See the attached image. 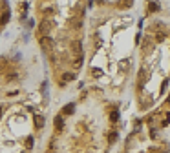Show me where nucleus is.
Instances as JSON below:
<instances>
[{"label":"nucleus","mask_w":170,"mask_h":153,"mask_svg":"<svg viewBox=\"0 0 170 153\" xmlns=\"http://www.w3.org/2000/svg\"><path fill=\"white\" fill-rule=\"evenodd\" d=\"M0 119H2V107H0Z\"/></svg>","instance_id":"nucleus-18"},{"label":"nucleus","mask_w":170,"mask_h":153,"mask_svg":"<svg viewBox=\"0 0 170 153\" xmlns=\"http://www.w3.org/2000/svg\"><path fill=\"white\" fill-rule=\"evenodd\" d=\"M53 124H55L57 131H62V129H64V120H62V117H60V115L53 119Z\"/></svg>","instance_id":"nucleus-6"},{"label":"nucleus","mask_w":170,"mask_h":153,"mask_svg":"<svg viewBox=\"0 0 170 153\" xmlns=\"http://www.w3.org/2000/svg\"><path fill=\"white\" fill-rule=\"evenodd\" d=\"M170 122V115H165V120H163V126H166Z\"/></svg>","instance_id":"nucleus-16"},{"label":"nucleus","mask_w":170,"mask_h":153,"mask_svg":"<svg viewBox=\"0 0 170 153\" xmlns=\"http://www.w3.org/2000/svg\"><path fill=\"white\" fill-rule=\"evenodd\" d=\"M26 146H28V149H31V148H33V137H29V139L26 140Z\"/></svg>","instance_id":"nucleus-13"},{"label":"nucleus","mask_w":170,"mask_h":153,"mask_svg":"<svg viewBox=\"0 0 170 153\" xmlns=\"http://www.w3.org/2000/svg\"><path fill=\"white\" fill-rule=\"evenodd\" d=\"M75 78H77V75H75V73H71V71H66V73L62 75V80H64V82H70V80H75Z\"/></svg>","instance_id":"nucleus-8"},{"label":"nucleus","mask_w":170,"mask_h":153,"mask_svg":"<svg viewBox=\"0 0 170 153\" xmlns=\"http://www.w3.org/2000/svg\"><path fill=\"white\" fill-rule=\"evenodd\" d=\"M53 29V22L51 20H42L40 24H39V33H40V37H48V33H50Z\"/></svg>","instance_id":"nucleus-1"},{"label":"nucleus","mask_w":170,"mask_h":153,"mask_svg":"<svg viewBox=\"0 0 170 153\" xmlns=\"http://www.w3.org/2000/svg\"><path fill=\"white\" fill-rule=\"evenodd\" d=\"M73 111H75V104H73V102H71V104H66V106L62 107V115H71Z\"/></svg>","instance_id":"nucleus-4"},{"label":"nucleus","mask_w":170,"mask_h":153,"mask_svg":"<svg viewBox=\"0 0 170 153\" xmlns=\"http://www.w3.org/2000/svg\"><path fill=\"white\" fill-rule=\"evenodd\" d=\"M71 51H73V55H75V58H77V57H82V44H81L79 40H75V42H71Z\"/></svg>","instance_id":"nucleus-3"},{"label":"nucleus","mask_w":170,"mask_h":153,"mask_svg":"<svg viewBox=\"0 0 170 153\" xmlns=\"http://www.w3.org/2000/svg\"><path fill=\"white\" fill-rule=\"evenodd\" d=\"M6 69V60H4V57H0V71H4Z\"/></svg>","instance_id":"nucleus-10"},{"label":"nucleus","mask_w":170,"mask_h":153,"mask_svg":"<svg viewBox=\"0 0 170 153\" xmlns=\"http://www.w3.org/2000/svg\"><path fill=\"white\" fill-rule=\"evenodd\" d=\"M33 120H35V128H44V124H46V120H44V117L42 115H35L33 117Z\"/></svg>","instance_id":"nucleus-5"},{"label":"nucleus","mask_w":170,"mask_h":153,"mask_svg":"<svg viewBox=\"0 0 170 153\" xmlns=\"http://www.w3.org/2000/svg\"><path fill=\"white\" fill-rule=\"evenodd\" d=\"M8 20H9V11L6 9L4 15H2V20H0V22H2V24H8Z\"/></svg>","instance_id":"nucleus-9"},{"label":"nucleus","mask_w":170,"mask_h":153,"mask_svg":"<svg viewBox=\"0 0 170 153\" xmlns=\"http://www.w3.org/2000/svg\"><path fill=\"white\" fill-rule=\"evenodd\" d=\"M117 119H119V113H117V111H113V113H112V120H113V122H115V120H117Z\"/></svg>","instance_id":"nucleus-15"},{"label":"nucleus","mask_w":170,"mask_h":153,"mask_svg":"<svg viewBox=\"0 0 170 153\" xmlns=\"http://www.w3.org/2000/svg\"><path fill=\"white\" fill-rule=\"evenodd\" d=\"M53 38H50V37H40V49L42 51H48L50 53L51 49H53Z\"/></svg>","instance_id":"nucleus-2"},{"label":"nucleus","mask_w":170,"mask_h":153,"mask_svg":"<svg viewBox=\"0 0 170 153\" xmlns=\"http://www.w3.org/2000/svg\"><path fill=\"white\" fill-rule=\"evenodd\" d=\"M115 139H117V133H112V135H110V142H113Z\"/></svg>","instance_id":"nucleus-17"},{"label":"nucleus","mask_w":170,"mask_h":153,"mask_svg":"<svg viewBox=\"0 0 170 153\" xmlns=\"http://www.w3.org/2000/svg\"><path fill=\"white\" fill-rule=\"evenodd\" d=\"M154 49V44H152V40L150 38H147V40H144V44H143V51H152Z\"/></svg>","instance_id":"nucleus-7"},{"label":"nucleus","mask_w":170,"mask_h":153,"mask_svg":"<svg viewBox=\"0 0 170 153\" xmlns=\"http://www.w3.org/2000/svg\"><path fill=\"white\" fill-rule=\"evenodd\" d=\"M148 9H150V11H157V9H159V6H157V4H150V6H148Z\"/></svg>","instance_id":"nucleus-14"},{"label":"nucleus","mask_w":170,"mask_h":153,"mask_svg":"<svg viewBox=\"0 0 170 153\" xmlns=\"http://www.w3.org/2000/svg\"><path fill=\"white\" fill-rule=\"evenodd\" d=\"M103 75V69H99V68H93V77H101Z\"/></svg>","instance_id":"nucleus-11"},{"label":"nucleus","mask_w":170,"mask_h":153,"mask_svg":"<svg viewBox=\"0 0 170 153\" xmlns=\"http://www.w3.org/2000/svg\"><path fill=\"white\" fill-rule=\"evenodd\" d=\"M82 66V57H77L75 58V68H81Z\"/></svg>","instance_id":"nucleus-12"}]
</instances>
